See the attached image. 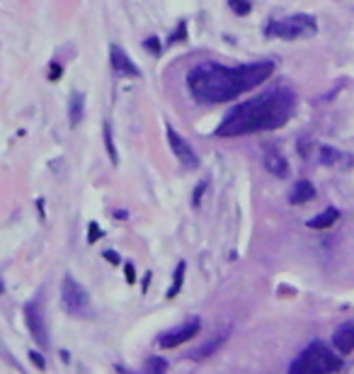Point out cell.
<instances>
[{
    "mask_svg": "<svg viewBox=\"0 0 354 374\" xmlns=\"http://www.w3.org/2000/svg\"><path fill=\"white\" fill-rule=\"evenodd\" d=\"M272 73H274L272 61H257L235 68L204 61L187 73V88L202 102H228L248 90H255Z\"/></svg>",
    "mask_w": 354,
    "mask_h": 374,
    "instance_id": "1",
    "label": "cell"
},
{
    "mask_svg": "<svg viewBox=\"0 0 354 374\" xmlns=\"http://www.w3.org/2000/svg\"><path fill=\"white\" fill-rule=\"evenodd\" d=\"M291 110H294V95L286 88L262 93L260 97L245 100L226 114V119L216 129V136L231 139L242 134L277 129L291 117Z\"/></svg>",
    "mask_w": 354,
    "mask_h": 374,
    "instance_id": "2",
    "label": "cell"
},
{
    "mask_svg": "<svg viewBox=\"0 0 354 374\" xmlns=\"http://www.w3.org/2000/svg\"><path fill=\"white\" fill-rule=\"evenodd\" d=\"M342 360L325 345V343H311L303 350V355L298 357L296 362L291 365V372H340L342 369Z\"/></svg>",
    "mask_w": 354,
    "mask_h": 374,
    "instance_id": "3",
    "label": "cell"
},
{
    "mask_svg": "<svg viewBox=\"0 0 354 374\" xmlns=\"http://www.w3.org/2000/svg\"><path fill=\"white\" fill-rule=\"evenodd\" d=\"M318 32V22L311 15H294L286 19L270 22L267 34L279 39H298V37H313Z\"/></svg>",
    "mask_w": 354,
    "mask_h": 374,
    "instance_id": "4",
    "label": "cell"
},
{
    "mask_svg": "<svg viewBox=\"0 0 354 374\" xmlns=\"http://www.w3.org/2000/svg\"><path fill=\"white\" fill-rule=\"evenodd\" d=\"M61 304L71 316H87L90 314V294L71 275H65L61 282Z\"/></svg>",
    "mask_w": 354,
    "mask_h": 374,
    "instance_id": "5",
    "label": "cell"
},
{
    "mask_svg": "<svg viewBox=\"0 0 354 374\" xmlns=\"http://www.w3.org/2000/svg\"><path fill=\"white\" fill-rule=\"evenodd\" d=\"M25 321L32 338L37 340L41 347H49V333H47V323H44V314H41V304L39 301H29L25 306Z\"/></svg>",
    "mask_w": 354,
    "mask_h": 374,
    "instance_id": "6",
    "label": "cell"
},
{
    "mask_svg": "<svg viewBox=\"0 0 354 374\" xmlns=\"http://www.w3.org/2000/svg\"><path fill=\"white\" fill-rule=\"evenodd\" d=\"M165 131H168V141H170V149H172V153H175L177 158H180V163L185 165V168H189V170H194L196 165H199V158H196V153L192 151V146L187 143L180 134H177L172 127H165Z\"/></svg>",
    "mask_w": 354,
    "mask_h": 374,
    "instance_id": "7",
    "label": "cell"
},
{
    "mask_svg": "<svg viewBox=\"0 0 354 374\" xmlns=\"http://www.w3.org/2000/svg\"><path fill=\"white\" fill-rule=\"evenodd\" d=\"M196 333H199V321L194 318V321H189L185 326L172 328L168 333H163V338H160L158 343L163 350H170V347H177V345H182V343H187V340H192Z\"/></svg>",
    "mask_w": 354,
    "mask_h": 374,
    "instance_id": "8",
    "label": "cell"
},
{
    "mask_svg": "<svg viewBox=\"0 0 354 374\" xmlns=\"http://www.w3.org/2000/svg\"><path fill=\"white\" fill-rule=\"evenodd\" d=\"M109 58H112V68L117 75H124V78H139L141 75L139 66L134 64L129 54L124 49H119L117 44H112V49H109Z\"/></svg>",
    "mask_w": 354,
    "mask_h": 374,
    "instance_id": "9",
    "label": "cell"
},
{
    "mask_svg": "<svg viewBox=\"0 0 354 374\" xmlns=\"http://www.w3.org/2000/svg\"><path fill=\"white\" fill-rule=\"evenodd\" d=\"M333 343H335L337 352H342V355L352 352L354 350V321H347V323H342V326L337 328L335 336H333Z\"/></svg>",
    "mask_w": 354,
    "mask_h": 374,
    "instance_id": "10",
    "label": "cell"
},
{
    "mask_svg": "<svg viewBox=\"0 0 354 374\" xmlns=\"http://www.w3.org/2000/svg\"><path fill=\"white\" fill-rule=\"evenodd\" d=\"M264 168L270 170L274 178H289V160L284 158L281 153H277V151H267L264 153Z\"/></svg>",
    "mask_w": 354,
    "mask_h": 374,
    "instance_id": "11",
    "label": "cell"
},
{
    "mask_svg": "<svg viewBox=\"0 0 354 374\" xmlns=\"http://www.w3.org/2000/svg\"><path fill=\"white\" fill-rule=\"evenodd\" d=\"M85 117V95L83 93H73L71 95V102H68V119L71 127H78Z\"/></svg>",
    "mask_w": 354,
    "mask_h": 374,
    "instance_id": "12",
    "label": "cell"
},
{
    "mask_svg": "<svg viewBox=\"0 0 354 374\" xmlns=\"http://www.w3.org/2000/svg\"><path fill=\"white\" fill-rule=\"evenodd\" d=\"M316 197V187L311 185L308 180H301L294 190H291V204H306Z\"/></svg>",
    "mask_w": 354,
    "mask_h": 374,
    "instance_id": "13",
    "label": "cell"
},
{
    "mask_svg": "<svg viewBox=\"0 0 354 374\" xmlns=\"http://www.w3.org/2000/svg\"><path fill=\"white\" fill-rule=\"evenodd\" d=\"M337 216H340V212H337L335 206H330V209H325L323 214H318L316 219H311L308 226H311V228H330V226L337 221Z\"/></svg>",
    "mask_w": 354,
    "mask_h": 374,
    "instance_id": "14",
    "label": "cell"
},
{
    "mask_svg": "<svg viewBox=\"0 0 354 374\" xmlns=\"http://www.w3.org/2000/svg\"><path fill=\"white\" fill-rule=\"evenodd\" d=\"M226 338H228V333H221V336H216L214 340H209L206 345H202L199 350H194V360H204V357H209L214 350H218V347L224 345Z\"/></svg>",
    "mask_w": 354,
    "mask_h": 374,
    "instance_id": "15",
    "label": "cell"
},
{
    "mask_svg": "<svg viewBox=\"0 0 354 374\" xmlns=\"http://www.w3.org/2000/svg\"><path fill=\"white\" fill-rule=\"evenodd\" d=\"M318 156H320V163H323V165H335L337 160L342 158V153L337 149H330V146H320V149H318Z\"/></svg>",
    "mask_w": 354,
    "mask_h": 374,
    "instance_id": "16",
    "label": "cell"
},
{
    "mask_svg": "<svg viewBox=\"0 0 354 374\" xmlns=\"http://www.w3.org/2000/svg\"><path fill=\"white\" fill-rule=\"evenodd\" d=\"M185 270H187V265L185 262H180L175 267V277H172V287H170L168 292V297L172 299V297H177V292H180V287H182V282H185Z\"/></svg>",
    "mask_w": 354,
    "mask_h": 374,
    "instance_id": "17",
    "label": "cell"
},
{
    "mask_svg": "<svg viewBox=\"0 0 354 374\" xmlns=\"http://www.w3.org/2000/svg\"><path fill=\"white\" fill-rule=\"evenodd\" d=\"M104 146H107V153H109V160H112L114 165L119 163V153L114 149V139H112V127L109 124H104Z\"/></svg>",
    "mask_w": 354,
    "mask_h": 374,
    "instance_id": "18",
    "label": "cell"
},
{
    "mask_svg": "<svg viewBox=\"0 0 354 374\" xmlns=\"http://www.w3.org/2000/svg\"><path fill=\"white\" fill-rule=\"evenodd\" d=\"M165 369H168V360L163 357H150L146 362V372H165Z\"/></svg>",
    "mask_w": 354,
    "mask_h": 374,
    "instance_id": "19",
    "label": "cell"
},
{
    "mask_svg": "<svg viewBox=\"0 0 354 374\" xmlns=\"http://www.w3.org/2000/svg\"><path fill=\"white\" fill-rule=\"evenodd\" d=\"M228 3H231V10L235 15H248L250 12V3L248 0H228Z\"/></svg>",
    "mask_w": 354,
    "mask_h": 374,
    "instance_id": "20",
    "label": "cell"
},
{
    "mask_svg": "<svg viewBox=\"0 0 354 374\" xmlns=\"http://www.w3.org/2000/svg\"><path fill=\"white\" fill-rule=\"evenodd\" d=\"M187 37V25L185 22H180L177 25V29L170 34V39H168V44H175V41H180V39H185Z\"/></svg>",
    "mask_w": 354,
    "mask_h": 374,
    "instance_id": "21",
    "label": "cell"
},
{
    "mask_svg": "<svg viewBox=\"0 0 354 374\" xmlns=\"http://www.w3.org/2000/svg\"><path fill=\"white\" fill-rule=\"evenodd\" d=\"M143 44H146V49H148V51H153V54H160V39H158V37L146 39Z\"/></svg>",
    "mask_w": 354,
    "mask_h": 374,
    "instance_id": "22",
    "label": "cell"
},
{
    "mask_svg": "<svg viewBox=\"0 0 354 374\" xmlns=\"http://www.w3.org/2000/svg\"><path fill=\"white\" fill-rule=\"evenodd\" d=\"M29 360H32V362H34V365H37L39 369H44V367H47V360H44V357L39 355L37 350H32V352H29Z\"/></svg>",
    "mask_w": 354,
    "mask_h": 374,
    "instance_id": "23",
    "label": "cell"
},
{
    "mask_svg": "<svg viewBox=\"0 0 354 374\" xmlns=\"http://www.w3.org/2000/svg\"><path fill=\"white\" fill-rule=\"evenodd\" d=\"M204 192H206V180H204V182H199V185H196V190H194V199H192V202H194V206L202 202V195H204Z\"/></svg>",
    "mask_w": 354,
    "mask_h": 374,
    "instance_id": "24",
    "label": "cell"
},
{
    "mask_svg": "<svg viewBox=\"0 0 354 374\" xmlns=\"http://www.w3.org/2000/svg\"><path fill=\"white\" fill-rule=\"evenodd\" d=\"M100 236H102V231H100V226L93 221V224H90V236H87V241H90V243H95Z\"/></svg>",
    "mask_w": 354,
    "mask_h": 374,
    "instance_id": "25",
    "label": "cell"
},
{
    "mask_svg": "<svg viewBox=\"0 0 354 374\" xmlns=\"http://www.w3.org/2000/svg\"><path fill=\"white\" fill-rule=\"evenodd\" d=\"M124 272H126V282H129V284H134V282H136V272H134V265H131V262H126V265H124Z\"/></svg>",
    "mask_w": 354,
    "mask_h": 374,
    "instance_id": "26",
    "label": "cell"
},
{
    "mask_svg": "<svg viewBox=\"0 0 354 374\" xmlns=\"http://www.w3.org/2000/svg\"><path fill=\"white\" fill-rule=\"evenodd\" d=\"M49 78H51V80H58V78H61V66H58V64H51V71H49Z\"/></svg>",
    "mask_w": 354,
    "mask_h": 374,
    "instance_id": "27",
    "label": "cell"
},
{
    "mask_svg": "<svg viewBox=\"0 0 354 374\" xmlns=\"http://www.w3.org/2000/svg\"><path fill=\"white\" fill-rule=\"evenodd\" d=\"M104 258L112 262V265H119V262H121V260H119V255H117L114 251H107V253H104Z\"/></svg>",
    "mask_w": 354,
    "mask_h": 374,
    "instance_id": "28",
    "label": "cell"
},
{
    "mask_svg": "<svg viewBox=\"0 0 354 374\" xmlns=\"http://www.w3.org/2000/svg\"><path fill=\"white\" fill-rule=\"evenodd\" d=\"M5 292V282H3V277H0V294Z\"/></svg>",
    "mask_w": 354,
    "mask_h": 374,
    "instance_id": "29",
    "label": "cell"
}]
</instances>
